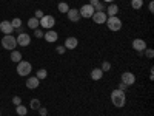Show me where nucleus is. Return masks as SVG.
<instances>
[{
    "mask_svg": "<svg viewBox=\"0 0 154 116\" xmlns=\"http://www.w3.org/2000/svg\"><path fill=\"white\" fill-rule=\"evenodd\" d=\"M111 102L114 107L117 108H122L125 104H126V96H125V92H122V90L116 88L114 92H111Z\"/></svg>",
    "mask_w": 154,
    "mask_h": 116,
    "instance_id": "f257e3e1",
    "label": "nucleus"
},
{
    "mask_svg": "<svg viewBox=\"0 0 154 116\" xmlns=\"http://www.w3.org/2000/svg\"><path fill=\"white\" fill-rule=\"evenodd\" d=\"M105 23L108 25V30H109V31H120V30H122V27H123L122 20H120V19H119L117 16L108 17Z\"/></svg>",
    "mask_w": 154,
    "mask_h": 116,
    "instance_id": "f03ea898",
    "label": "nucleus"
},
{
    "mask_svg": "<svg viewBox=\"0 0 154 116\" xmlns=\"http://www.w3.org/2000/svg\"><path fill=\"white\" fill-rule=\"evenodd\" d=\"M17 74L19 76H29V73L32 71V67H31V63L26 62V60H20L17 63Z\"/></svg>",
    "mask_w": 154,
    "mask_h": 116,
    "instance_id": "7ed1b4c3",
    "label": "nucleus"
},
{
    "mask_svg": "<svg viewBox=\"0 0 154 116\" xmlns=\"http://www.w3.org/2000/svg\"><path fill=\"white\" fill-rule=\"evenodd\" d=\"M38 23H40V27L43 30H53V27L56 25V19H54V16H51V14H45L40 20H38Z\"/></svg>",
    "mask_w": 154,
    "mask_h": 116,
    "instance_id": "20e7f679",
    "label": "nucleus"
},
{
    "mask_svg": "<svg viewBox=\"0 0 154 116\" xmlns=\"http://www.w3.org/2000/svg\"><path fill=\"white\" fill-rule=\"evenodd\" d=\"M2 47L5 48V50H14L16 47H17V40H16V37L14 36H11V34H6V36H3V39H2Z\"/></svg>",
    "mask_w": 154,
    "mask_h": 116,
    "instance_id": "39448f33",
    "label": "nucleus"
},
{
    "mask_svg": "<svg viewBox=\"0 0 154 116\" xmlns=\"http://www.w3.org/2000/svg\"><path fill=\"white\" fill-rule=\"evenodd\" d=\"M120 79H122V82H123L126 87H131L133 84H136V76H134V73H131V71H123L122 76H120Z\"/></svg>",
    "mask_w": 154,
    "mask_h": 116,
    "instance_id": "423d86ee",
    "label": "nucleus"
},
{
    "mask_svg": "<svg viewBox=\"0 0 154 116\" xmlns=\"http://www.w3.org/2000/svg\"><path fill=\"white\" fill-rule=\"evenodd\" d=\"M79 12H80V17H83V19H91L93 14L96 12V9L89 5V3H86V5H83V6L79 9Z\"/></svg>",
    "mask_w": 154,
    "mask_h": 116,
    "instance_id": "0eeeda50",
    "label": "nucleus"
},
{
    "mask_svg": "<svg viewBox=\"0 0 154 116\" xmlns=\"http://www.w3.org/2000/svg\"><path fill=\"white\" fill-rule=\"evenodd\" d=\"M93 22L94 23H97V25H102V23H105L106 22V19H108V16H106V12L105 11H96L94 14H93Z\"/></svg>",
    "mask_w": 154,
    "mask_h": 116,
    "instance_id": "6e6552de",
    "label": "nucleus"
},
{
    "mask_svg": "<svg viewBox=\"0 0 154 116\" xmlns=\"http://www.w3.org/2000/svg\"><path fill=\"white\" fill-rule=\"evenodd\" d=\"M16 40H17V45H20V47H28L29 44H31V37H29V34H26V33H20L17 37H16Z\"/></svg>",
    "mask_w": 154,
    "mask_h": 116,
    "instance_id": "1a4fd4ad",
    "label": "nucleus"
},
{
    "mask_svg": "<svg viewBox=\"0 0 154 116\" xmlns=\"http://www.w3.org/2000/svg\"><path fill=\"white\" fill-rule=\"evenodd\" d=\"M133 50H136L137 53H142V51L146 50V42L143 39H134L133 40Z\"/></svg>",
    "mask_w": 154,
    "mask_h": 116,
    "instance_id": "9d476101",
    "label": "nucleus"
},
{
    "mask_svg": "<svg viewBox=\"0 0 154 116\" xmlns=\"http://www.w3.org/2000/svg\"><path fill=\"white\" fill-rule=\"evenodd\" d=\"M43 39L46 42H49V44H54V42H57V39H59V33H56L54 30H46V33L43 34Z\"/></svg>",
    "mask_w": 154,
    "mask_h": 116,
    "instance_id": "9b49d317",
    "label": "nucleus"
},
{
    "mask_svg": "<svg viewBox=\"0 0 154 116\" xmlns=\"http://www.w3.org/2000/svg\"><path fill=\"white\" fill-rule=\"evenodd\" d=\"M66 16H68V19H69V22H79L82 17H80V12H79V9L77 8H69V11L66 12Z\"/></svg>",
    "mask_w": 154,
    "mask_h": 116,
    "instance_id": "f8f14e48",
    "label": "nucleus"
},
{
    "mask_svg": "<svg viewBox=\"0 0 154 116\" xmlns=\"http://www.w3.org/2000/svg\"><path fill=\"white\" fill-rule=\"evenodd\" d=\"M0 31L6 36V34H11L12 31H14V27L11 25L9 20H3V22H0Z\"/></svg>",
    "mask_w": 154,
    "mask_h": 116,
    "instance_id": "ddd939ff",
    "label": "nucleus"
},
{
    "mask_svg": "<svg viewBox=\"0 0 154 116\" xmlns=\"http://www.w3.org/2000/svg\"><path fill=\"white\" fill-rule=\"evenodd\" d=\"M77 45H79V40H77L75 37H68L65 40V44H63V47H65L66 50H75Z\"/></svg>",
    "mask_w": 154,
    "mask_h": 116,
    "instance_id": "4468645a",
    "label": "nucleus"
},
{
    "mask_svg": "<svg viewBox=\"0 0 154 116\" xmlns=\"http://www.w3.org/2000/svg\"><path fill=\"white\" fill-rule=\"evenodd\" d=\"M38 85H40V81H38L35 76H29L28 79H26V87H28L29 90H34V88H37Z\"/></svg>",
    "mask_w": 154,
    "mask_h": 116,
    "instance_id": "2eb2a0df",
    "label": "nucleus"
},
{
    "mask_svg": "<svg viewBox=\"0 0 154 116\" xmlns=\"http://www.w3.org/2000/svg\"><path fill=\"white\" fill-rule=\"evenodd\" d=\"M106 9H108V14H106L108 17H112V16H117V14H119V11H120V9H119V6L116 5V3H109Z\"/></svg>",
    "mask_w": 154,
    "mask_h": 116,
    "instance_id": "dca6fc26",
    "label": "nucleus"
},
{
    "mask_svg": "<svg viewBox=\"0 0 154 116\" xmlns=\"http://www.w3.org/2000/svg\"><path fill=\"white\" fill-rule=\"evenodd\" d=\"M102 77H103V71H102L100 68L91 70V79H93V81H100Z\"/></svg>",
    "mask_w": 154,
    "mask_h": 116,
    "instance_id": "f3484780",
    "label": "nucleus"
},
{
    "mask_svg": "<svg viewBox=\"0 0 154 116\" xmlns=\"http://www.w3.org/2000/svg\"><path fill=\"white\" fill-rule=\"evenodd\" d=\"M11 60L16 62V63H19V62L22 60V53H20V51L12 50V53H11Z\"/></svg>",
    "mask_w": 154,
    "mask_h": 116,
    "instance_id": "a211bd4d",
    "label": "nucleus"
},
{
    "mask_svg": "<svg viewBox=\"0 0 154 116\" xmlns=\"http://www.w3.org/2000/svg\"><path fill=\"white\" fill-rule=\"evenodd\" d=\"M57 9H59V12H62V14H66V12L69 11V5L66 2H60L57 5Z\"/></svg>",
    "mask_w": 154,
    "mask_h": 116,
    "instance_id": "6ab92c4d",
    "label": "nucleus"
},
{
    "mask_svg": "<svg viewBox=\"0 0 154 116\" xmlns=\"http://www.w3.org/2000/svg\"><path fill=\"white\" fill-rule=\"evenodd\" d=\"M16 113H17L19 116H26V114H28V108L25 107L23 104H20V105H16Z\"/></svg>",
    "mask_w": 154,
    "mask_h": 116,
    "instance_id": "aec40b11",
    "label": "nucleus"
},
{
    "mask_svg": "<svg viewBox=\"0 0 154 116\" xmlns=\"http://www.w3.org/2000/svg\"><path fill=\"white\" fill-rule=\"evenodd\" d=\"M38 27H40V23H38V19L31 17V19L28 20V28H31V30H37Z\"/></svg>",
    "mask_w": 154,
    "mask_h": 116,
    "instance_id": "412c9836",
    "label": "nucleus"
},
{
    "mask_svg": "<svg viewBox=\"0 0 154 116\" xmlns=\"http://www.w3.org/2000/svg\"><path fill=\"white\" fill-rule=\"evenodd\" d=\"M46 76H48V71L45 70V68H40V70H37V73H35V77L38 81H42V79H46Z\"/></svg>",
    "mask_w": 154,
    "mask_h": 116,
    "instance_id": "4be33fe9",
    "label": "nucleus"
},
{
    "mask_svg": "<svg viewBox=\"0 0 154 116\" xmlns=\"http://www.w3.org/2000/svg\"><path fill=\"white\" fill-rule=\"evenodd\" d=\"M131 6L133 9H140L143 6V0H131Z\"/></svg>",
    "mask_w": 154,
    "mask_h": 116,
    "instance_id": "5701e85b",
    "label": "nucleus"
},
{
    "mask_svg": "<svg viewBox=\"0 0 154 116\" xmlns=\"http://www.w3.org/2000/svg\"><path fill=\"white\" fill-rule=\"evenodd\" d=\"M40 101H38V99H31V102H29V107L32 108V110H38V108H40Z\"/></svg>",
    "mask_w": 154,
    "mask_h": 116,
    "instance_id": "b1692460",
    "label": "nucleus"
},
{
    "mask_svg": "<svg viewBox=\"0 0 154 116\" xmlns=\"http://www.w3.org/2000/svg\"><path fill=\"white\" fill-rule=\"evenodd\" d=\"M11 25L14 27V30H19V28H22V20L19 17H14V19L11 20Z\"/></svg>",
    "mask_w": 154,
    "mask_h": 116,
    "instance_id": "393cba45",
    "label": "nucleus"
},
{
    "mask_svg": "<svg viewBox=\"0 0 154 116\" xmlns=\"http://www.w3.org/2000/svg\"><path fill=\"white\" fill-rule=\"evenodd\" d=\"M100 70L103 71V73H105V71H109V70H111V63H109L108 60H105L103 63H102V67H100Z\"/></svg>",
    "mask_w": 154,
    "mask_h": 116,
    "instance_id": "a878e982",
    "label": "nucleus"
},
{
    "mask_svg": "<svg viewBox=\"0 0 154 116\" xmlns=\"http://www.w3.org/2000/svg\"><path fill=\"white\" fill-rule=\"evenodd\" d=\"M145 56H146L148 59H152V57H154V51H152L151 48H146V50H145Z\"/></svg>",
    "mask_w": 154,
    "mask_h": 116,
    "instance_id": "bb28decb",
    "label": "nucleus"
},
{
    "mask_svg": "<svg viewBox=\"0 0 154 116\" xmlns=\"http://www.w3.org/2000/svg\"><path fill=\"white\" fill-rule=\"evenodd\" d=\"M43 34H45V33H43L42 30H38V28H37V30H34V36H35L37 39H42V37H43Z\"/></svg>",
    "mask_w": 154,
    "mask_h": 116,
    "instance_id": "cd10ccee",
    "label": "nucleus"
},
{
    "mask_svg": "<svg viewBox=\"0 0 154 116\" xmlns=\"http://www.w3.org/2000/svg\"><path fill=\"white\" fill-rule=\"evenodd\" d=\"M12 104H14V105H20L22 104V98L20 96H14V98H12Z\"/></svg>",
    "mask_w": 154,
    "mask_h": 116,
    "instance_id": "c85d7f7f",
    "label": "nucleus"
},
{
    "mask_svg": "<svg viewBox=\"0 0 154 116\" xmlns=\"http://www.w3.org/2000/svg\"><path fill=\"white\" fill-rule=\"evenodd\" d=\"M38 113H40V116H46V114H48V108L40 105V108H38Z\"/></svg>",
    "mask_w": 154,
    "mask_h": 116,
    "instance_id": "c756f323",
    "label": "nucleus"
},
{
    "mask_svg": "<svg viewBox=\"0 0 154 116\" xmlns=\"http://www.w3.org/2000/svg\"><path fill=\"white\" fill-rule=\"evenodd\" d=\"M43 16H45V14H43V11H42V9H37V11H35V16H34V17L40 20V19H42Z\"/></svg>",
    "mask_w": 154,
    "mask_h": 116,
    "instance_id": "7c9ffc66",
    "label": "nucleus"
},
{
    "mask_svg": "<svg viewBox=\"0 0 154 116\" xmlns=\"http://www.w3.org/2000/svg\"><path fill=\"white\" fill-rule=\"evenodd\" d=\"M56 51H57V53H59V54H63V53H65V51H66V48H65V47H63V45H59V47L56 48Z\"/></svg>",
    "mask_w": 154,
    "mask_h": 116,
    "instance_id": "2f4dec72",
    "label": "nucleus"
},
{
    "mask_svg": "<svg viewBox=\"0 0 154 116\" xmlns=\"http://www.w3.org/2000/svg\"><path fill=\"white\" fill-rule=\"evenodd\" d=\"M99 3H100V0H89V5H91L93 8H96Z\"/></svg>",
    "mask_w": 154,
    "mask_h": 116,
    "instance_id": "473e14b6",
    "label": "nucleus"
},
{
    "mask_svg": "<svg viewBox=\"0 0 154 116\" xmlns=\"http://www.w3.org/2000/svg\"><path fill=\"white\" fill-rule=\"evenodd\" d=\"M117 88H119V90H122V92H125V90H126L128 87H126V85H125V84L122 82V84H119V87H117Z\"/></svg>",
    "mask_w": 154,
    "mask_h": 116,
    "instance_id": "72a5a7b5",
    "label": "nucleus"
},
{
    "mask_svg": "<svg viewBox=\"0 0 154 116\" xmlns=\"http://www.w3.org/2000/svg\"><path fill=\"white\" fill-rule=\"evenodd\" d=\"M148 9H149V12H154V2H149V5H148Z\"/></svg>",
    "mask_w": 154,
    "mask_h": 116,
    "instance_id": "f704fd0d",
    "label": "nucleus"
},
{
    "mask_svg": "<svg viewBox=\"0 0 154 116\" xmlns=\"http://www.w3.org/2000/svg\"><path fill=\"white\" fill-rule=\"evenodd\" d=\"M103 3H114V0H103Z\"/></svg>",
    "mask_w": 154,
    "mask_h": 116,
    "instance_id": "c9c22d12",
    "label": "nucleus"
},
{
    "mask_svg": "<svg viewBox=\"0 0 154 116\" xmlns=\"http://www.w3.org/2000/svg\"><path fill=\"white\" fill-rule=\"evenodd\" d=\"M0 114H2V111H0Z\"/></svg>",
    "mask_w": 154,
    "mask_h": 116,
    "instance_id": "e433bc0d",
    "label": "nucleus"
}]
</instances>
